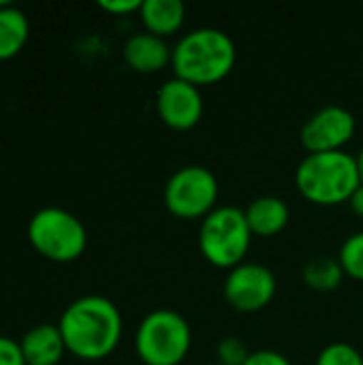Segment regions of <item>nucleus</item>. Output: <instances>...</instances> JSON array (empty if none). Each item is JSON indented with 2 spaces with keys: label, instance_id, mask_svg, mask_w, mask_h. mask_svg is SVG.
Returning <instances> with one entry per match:
<instances>
[{
  "label": "nucleus",
  "instance_id": "nucleus-16",
  "mask_svg": "<svg viewBox=\"0 0 363 365\" xmlns=\"http://www.w3.org/2000/svg\"><path fill=\"white\" fill-rule=\"evenodd\" d=\"M344 276L347 274L340 265V259H334V257H315L302 269L304 282L317 293L336 291L342 284Z\"/></svg>",
  "mask_w": 363,
  "mask_h": 365
},
{
  "label": "nucleus",
  "instance_id": "nucleus-15",
  "mask_svg": "<svg viewBox=\"0 0 363 365\" xmlns=\"http://www.w3.org/2000/svg\"><path fill=\"white\" fill-rule=\"evenodd\" d=\"M30 34L28 17L17 6L0 2V60L15 58Z\"/></svg>",
  "mask_w": 363,
  "mask_h": 365
},
{
  "label": "nucleus",
  "instance_id": "nucleus-22",
  "mask_svg": "<svg viewBox=\"0 0 363 365\" xmlns=\"http://www.w3.org/2000/svg\"><path fill=\"white\" fill-rule=\"evenodd\" d=\"M143 0H101L98 6L111 15H128L141 9Z\"/></svg>",
  "mask_w": 363,
  "mask_h": 365
},
{
  "label": "nucleus",
  "instance_id": "nucleus-6",
  "mask_svg": "<svg viewBox=\"0 0 363 365\" xmlns=\"http://www.w3.org/2000/svg\"><path fill=\"white\" fill-rule=\"evenodd\" d=\"M28 240L39 255L56 263L79 259L88 246L83 222L62 207L39 210L28 222Z\"/></svg>",
  "mask_w": 363,
  "mask_h": 365
},
{
  "label": "nucleus",
  "instance_id": "nucleus-23",
  "mask_svg": "<svg viewBox=\"0 0 363 365\" xmlns=\"http://www.w3.org/2000/svg\"><path fill=\"white\" fill-rule=\"evenodd\" d=\"M349 205H351L353 214H357L359 218H363V184H359V186H357V190L351 195Z\"/></svg>",
  "mask_w": 363,
  "mask_h": 365
},
{
  "label": "nucleus",
  "instance_id": "nucleus-12",
  "mask_svg": "<svg viewBox=\"0 0 363 365\" xmlns=\"http://www.w3.org/2000/svg\"><path fill=\"white\" fill-rule=\"evenodd\" d=\"M26 365H58L66 353L58 325H36L19 342Z\"/></svg>",
  "mask_w": 363,
  "mask_h": 365
},
{
  "label": "nucleus",
  "instance_id": "nucleus-20",
  "mask_svg": "<svg viewBox=\"0 0 363 365\" xmlns=\"http://www.w3.org/2000/svg\"><path fill=\"white\" fill-rule=\"evenodd\" d=\"M0 365H26L19 342L0 336Z\"/></svg>",
  "mask_w": 363,
  "mask_h": 365
},
{
  "label": "nucleus",
  "instance_id": "nucleus-10",
  "mask_svg": "<svg viewBox=\"0 0 363 365\" xmlns=\"http://www.w3.org/2000/svg\"><path fill=\"white\" fill-rule=\"evenodd\" d=\"M203 94L201 88L171 77L156 92L158 118L173 130H190L203 118Z\"/></svg>",
  "mask_w": 363,
  "mask_h": 365
},
{
  "label": "nucleus",
  "instance_id": "nucleus-2",
  "mask_svg": "<svg viewBox=\"0 0 363 365\" xmlns=\"http://www.w3.org/2000/svg\"><path fill=\"white\" fill-rule=\"evenodd\" d=\"M237 60L233 38L220 28H195L184 34L171 53L175 77L201 88L225 79Z\"/></svg>",
  "mask_w": 363,
  "mask_h": 365
},
{
  "label": "nucleus",
  "instance_id": "nucleus-4",
  "mask_svg": "<svg viewBox=\"0 0 363 365\" xmlns=\"http://www.w3.org/2000/svg\"><path fill=\"white\" fill-rule=\"evenodd\" d=\"M252 242L244 210L218 205L199 225V250L203 259L220 269H233L244 263Z\"/></svg>",
  "mask_w": 363,
  "mask_h": 365
},
{
  "label": "nucleus",
  "instance_id": "nucleus-9",
  "mask_svg": "<svg viewBox=\"0 0 363 365\" xmlns=\"http://www.w3.org/2000/svg\"><path fill=\"white\" fill-rule=\"evenodd\" d=\"M357 130L355 115L342 105H327L315 111L302 126L300 139L308 154L340 152Z\"/></svg>",
  "mask_w": 363,
  "mask_h": 365
},
{
  "label": "nucleus",
  "instance_id": "nucleus-17",
  "mask_svg": "<svg viewBox=\"0 0 363 365\" xmlns=\"http://www.w3.org/2000/svg\"><path fill=\"white\" fill-rule=\"evenodd\" d=\"M338 259L349 278L363 282V231L353 233L351 237L344 240Z\"/></svg>",
  "mask_w": 363,
  "mask_h": 365
},
{
  "label": "nucleus",
  "instance_id": "nucleus-18",
  "mask_svg": "<svg viewBox=\"0 0 363 365\" xmlns=\"http://www.w3.org/2000/svg\"><path fill=\"white\" fill-rule=\"evenodd\" d=\"M315 365H363V355L349 342H332L319 353Z\"/></svg>",
  "mask_w": 363,
  "mask_h": 365
},
{
  "label": "nucleus",
  "instance_id": "nucleus-19",
  "mask_svg": "<svg viewBox=\"0 0 363 365\" xmlns=\"http://www.w3.org/2000/svg\"><path fill=\"white\" fill-rule=\"evenodd\" d=\"M250 357V351L246 349V344L235 338V336H227L218 342L216 346V359L223 365H244L246 359Z\"/></svg>",
  "mask_w": 363,
  "mask_h": 365
},
{
  "label": "nucleus",
  "instance_id": "nucleus-3",
  "mask_svg": "<svg viewBox=\"0 0 363 365\" xmlns=\"http://www.w3.org/2000/svg\"><path fill=\"white\" fill-rule=\"evenodd\" d=\"M362 184L353 154L319 152L308 154L295 171V186L304 199L317 205H338L351 199Z\"/></svg>",
  "mask_w": 363,
  "mask_h": 365
},
{
  "label": "nucleus",
  "instance_id": "nucleus-24",
  "mask_svg": "<svg viewBox=\"0 0 363 365\" xmlns=\"http://www.w3.org/2000/svg\"><path fill=\"white\" fill-rule=\"evenodd\" d=\"M355 160H357V171H359V180H362V184H363V148H362V152L355 156Z\"/></svg>",
  "mask_w": 363,
  "mask_h": 365
},
{
  "label": "nucleus",
  "instance_id": "nucleus-1",
  "mask_svg": "<svg viewBox=\"0 0 363 365\" xmlns=\"http://www.w3.org/2000/svg\"><path fill=\"white\" fill-rule=\"evenodd\" d=\"M58 327L71 355L83 361H98L120 344L122 314L107 297L86 295L62 312Z\"/></svg>",
  "mask_w": 363,
  "mask_h": 365
},
{
  "label": "nucleus",
  "instance_id": "nucleus-8",
  "mask_svg": "<svg viewBox=\"0 0 363 365\" xmlns=\"http://www.w3.org/2000/svg\"><path fill=\"white\" fill-rule=\"evenodd\" d=\"M276 276L270 267L261 263H242L229 269L223 295L227 304L244 314L263 310L276 295Z\"/></svg>",
  "mask_w": 363,
  "mask_h": 365
},
{
  "label": "nucleus",
  "instance_id": "nucleus-13",
  "mask_svg": "<svg viewBox=\"0 0 363 365\" xmlns=\"http://www.w3.org/2000/svg\"><path fill=\"white\" fill-rule=\"evenodd\" d=\"M244 214H246L252 235H259V237L278 235L289 225V218H291L289 205L280 197H272V195L250 201Z\"/></svg>",
  "mask_w": 363,
  "mask_h": 365
},
{
  "label": "nucleus",
  "instance_id": "nucleus-11",
  "mask_svg": "<svg viewBox=\"0 0 363 365\" xmlns=\"http://www.w3.org/2000/svg\"><path fill=\"white\" fill-rule=\"evenodd\" d=\"M173 49L167 45L165 38L152 32H137L133 34L122 49L124 62L137 73H158L171 64Z\"/></svg>",
  "mask_w": 363,
  "mask_h": 365
},
{
  "label": "nucleus",
  "instance_id": "nucleus-5",
  "mask_svg": "<svg viewBox=\"0 0 363 365\" xmlns=\"http://www.w3.org/2000/svg\"><path fill=\"white\" fill-rule=\"evenodd\" d=\"M190 344L188 321L171 308L150 312L135 334L137 357L145 365H180L190 353Z\"/></svg>",
  "mask_w": 363,
  "mask_h": 365
},
{
  "label": "nucleus",
  "instance_id": "nucleus-21",
  "mask_svg": "<svg viewBox=\"0 0 363 365\" xmlns=\"http://www.w3.org/2000/svg\"><path fill=\"white\" fill-rule=\"evenodd\" d=\"M244 365H293L278 351H252Z\"/></svg>",
  "mask_w": 363,
  "mask_h": 365
},
{
  "label": "nucleus",
  "instance_id": "nucleus-14",
  "mask_svg": "<svg viewBox=\"0 0 363 365\" xmlns=\"http://www.w3.org/2000/svg\"><path fill=\"white\" fill-rule=\"evenodd\" d=\"M139 15L145 26V32L167 38L182 28L186 6L182 0H143Z\"/></svg>",
  "mask_w": 363,
  "mask_h": 365
},
{
  "label": "nucleus",
  "instance_id": "nucleus-7",
  "mask_svg": "<svg viewBox=\"0 0 363 365\" xmlns=\"http://www.w3.org/2000/svg\"><path fill=\"white\" fill-rule=\"evenodd\" d=\"M165 207L175 218L203 220L218 205V180L201 165H186L178 169L165 184Z\"/></svg>",
  "mask_w": 363,
  "mask_h": 365
},
{
  "label": "nucleus",
  "instance_id": "nucleus-25",
  "mask_svg": "<svg viewBox=\"0 0 363 365\" xmlns=\"http://www.w3.org/2000/svg\"><path fill=\"white\" fill-rule=\"evenodd\" d=\"M210 365H223V364H218V361H216V364H210Z\"/></svg>",
  "mask_w": 363,
  "mask_h": 365
}]
</instances>
